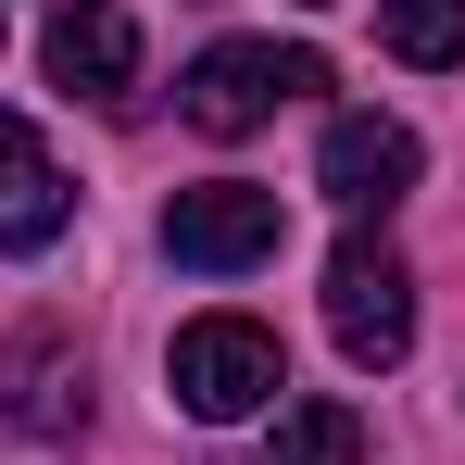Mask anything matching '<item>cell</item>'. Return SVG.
I'll list each match as a JSON object with an SVG mask.
<instances>
[{
	"mask_svg": "<svg viewBox=\"0 0 465 465\" xmlns=\"http://www.w3.org/2000/svg\"><path fill=\"white\" fill-rule=\"evenodd\" d=\"M38 64H51V88H76V101L114 114V101L139 88V25H126V0H51Z\"/></svg>",
	"mask_w": 465,
	"mask_h": 465,
	"instance_id": "7",
	"label": "cell"
},
{
	"mask_svg": "<svg viewBox=\"0 0 465 465\" xmlns=\"http://www.w3.org/2000/svg\"><path fill=\"white\" fill-rule=\"evenodd\" d=\"M415 126L402 114H327V139H314V189L340 202V214H390L402 189H415Z\"/></svg>",
	"mask_w": 465,
	"mask_h": 465,
	"instance_id": "6",
	"label": "cell"
},
{
	"mask_svg": "<svg viewBox=\"0 0 465 465\" xmlns=\"http://www.w3.org/2000/svg\"><path fill=\"white\" fill-rule=\"evenodd\" d=\"M327 64L314 51H277V38H214L189 76H176V114L202 126V139H252V126H277L290 101H314Z\"/></svg>",
	"mask_w": 465,
	"mask_h": 465,
	"instance_id": "2",
	"label": "cell"
},
{
	"mask_svg": "<svg viewBox=\"0 0 465 465\" xmlns=\"http://www.w3.org/2000/svg\"><path fill=\"white\" fill-rule=\"evenodd\" d=\"M0 428L13 440H76L88 428V352H76V327H13L0 340Z\"/></svg>",
	"mask_w": 465,
	"mask_h": 465,
	"instance_id": "5",
	"label": "cell"
},
{
	"mask_svg": "<svg viewBox=\"0 0 465 465\" xmlns=\"http://www.w3.org/2000/svg\"><path fill=\"white\" fill-rule=\"evenodd\" d=\"M277 465H365V415L352 402H277Z\"/></svg>",
	"mask_w": 465,
	"mask_h": 465,
	"instance_id": "9",
	"label": "cell"
},
{
	"mask_svg": "<svg viewBox=\"0 0 465 465\" xmlns=\"http://www.w3.org/2000/svg\"><path fill=\"white\" fill-rule=\"evenodd\" d=\"M302 13H327V0H302Z\"/></svg>",
	"mask_w": 465,
	"mask_h": 465,
	"instance_id": "11",
	"label": "cell"
},
{
	"mask_svg": "<svg viewBox=\"0 0 465 465\" xmlns=\"http://www.w3.org/2000/svg\"><path fill=\"white\" fill-rule=\"evenodd\" d=\"M390 64H465V0H378Z\"/></svg>",
	"mask_w": 465,
	"mask_h": 465,
	"instance_id": "10",
	"label": "cell"
},
{
	"mask_svg": "<svg viewBox=\"0 0 465 465\" xmlns=\"http://www.w3.org/2000/svg\"><path fill=\"white\" fill-rule=\"evenodd\" d=\"M277 239H290V202L252 189V176H202V189L163 202V252L202 264V277H252V264H277Z\"/></svg>",
	"mask_w": 465,
	"mask_h": 465,
	"instance_id": "3",
	"label": "cell"
},
{
	"mask_svg": "<svg viewBox=\"0 0 465 465\" xmlns=\"http://www.w3.org/2000/svg\"><path fill=\"white\" fill-rule=\"evenodd\" d=\"M327 340H340L352 365H402V352H415V277H402V252L365 239V227L327 252Z\"/></svg>",
	"mask_w": 465,
	"mask_h": 465,
	"instance_id": "4",
	"label": "cell"
},
{
	"mask_svg": "<svg viewBox=\"0 0 465 465\" xmlns=\"http://www.w3.org/2000/svg\"><path fill=\"white\" fill-rule=\"evenodd\" d=\"M163 378H176V402H189L202 428H252V415H277L290 352H277L264 314H189L176 352H163Z\"/></svg>",
	"mask_w": 465,
	"mask_h": 465,
	"instance_id": "1",
	"label": "cell"
},
{
	"mask_svg": "<svg viewBox=\"0 0 465 465\" xmlns=\"http://www.w3.org/2000/svg\"><path fill=\"white\" fill-rule=\"evenodd\" d=\"M64 214H76V189H64L51 139H38L25 114H0V252H51Z\"/></svg>",
	"mask_w": 465,
	"mask_h": 465,
	"instance_id": "8",
	"label": "cell"
}]
</instances>
